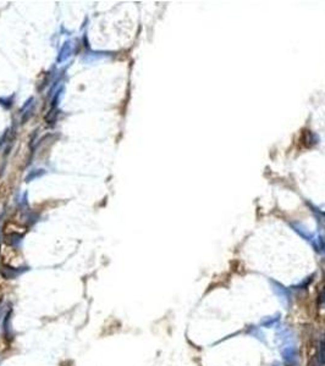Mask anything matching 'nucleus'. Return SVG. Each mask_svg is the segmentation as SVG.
<instances>
[{
	"label": "nucleus",
	"instance_id": "f257e3e1",
	"mask_svg": "<svg viewBox=\"0 0 325 366\" xmlns=\"http://www.w3.org/2000/svg\"><path fill=\"white\" fill-rule=\"evenodd\" d=\"M270 285H271V288H273L274 293L276 294V297H278L279 300L281 302V304H283L284 307H288L290 300H291L290 290H288L285 286L281 285V283L276 282V281L270 280Z\"/></svg>",
	"mask_w": 325,
	"mask_h": 366
},
{
	"label": "nucleus",
	"instance_id": "f03ea898",
	"mask_svg": "<svg viewBox=\"0 0 325 366\" xmlns=\"http://www.w3.org/2000/svg\"><path fill=\"white\" fill-rule=\"evenodd\" d=\"M291 227H292L293 231H295L296 233L300 234V236L302 237L303 239H305L307 242H309L310 244L314 242L315 237H317L314 233H310V232L308 231L307 227H305L303 225L298 224V222H292V224H291Z\"/></svg>",
	"mask_w": 325,
	"mask_h": 366
},
{
	"label": "nucleus",
	"instance_id": "7ed1b4c3",
	"mask_svg": "<svg viewBox=\"0 0 325 366\" xmlns=\"http://www.w3.org/2000/svg\"><path fill=\"white\" fill-rule=\"evenodd\" d=\"M11 315H13V310H9L8 312H6L5 315V319H4V324H3V331H4V336L6 337V339H13L14 337V329H13V324H11V321H13V317H11Z\"/></svg>",
	"mask_w": 325,
	"mask_h": 366
},
{
	"label": "nucleus",
	"instance_id": "20e7f679",
	"mask_svg": "<svg viewBox=\"0 0 325 366\" xmlns=\"http://www.w3.org/2000/svg\"><path fill=\"white\" fill-rule=\"evenodd\" d=\"M283 358L285 363L295 364L296 359H297V350L293 347H286L283 350Z\"/></svg>",
	"mask_w": 325,
	"mask_h": 366
},
{
	"label": "nucleus",
	"instance_id": "39448f33",
	"mask_svg": "<svg viewBox=\"0 0 325 366\" xmlns=\"http://www.w3.org/2000/svg\"><path fill=\"white\" fill-rule=\"evenodd\" d=\"M26 270H27V268L22 269V270H20V269L18 270V269H15V268H3L1 269V275H3V277L6 278V280H13V278H15L16 276L25 272Z\"/></svg>",
	"mask_w": 325,
	"mask_h": 366
},
{
	"label": "nucleus",
	"instance_id": "423d86ee",
	"mask_svg": "<svg viewBox=\"0 0 325 366\" xmlns=\"http://www.w3.org/2000/svg\"><path fill=\"white\" fill-rule=\"evenodd\" d=\"M313 248L315 249V250L318 251V253L320 254H325V239L324 237L322 236H317L315 237L314 242L312 243Z\"/></svg>",
	"mask_w": 325,
	"mask_h": 366
},
{
	"label": "nucleus",
	"instance_id": "0eeeda50",
	"mask_svg": "<svg viewBox=\"0 0 325 366\" xmlns=\"http://www.w3.org/2000/svg\"><path fill=\"white\" fill-rule=\"evenodd\" d=\"M280 320V314H275L274 316H266L264 317L263 320H262V326L264 327H271L274 324H276V322Z\"/></svg>",
	"mask_w": 325,
	"mask_h": 366
},
{
	"label": "nucleus",
	"instance_id": "6e6552de",
	"mask_svg": "<svg viewBox=\"0 0 325 366\" xmlns=\"http://www.w3.org/2000/svg\"><path fill=\"white\" fill-rule=\"evenodd\" d=\"M318 358H319V361L322 365L325 364V339H323V342L320 343V348H319V353H318Z\"/></svg>",
	"mask_w": 325,
	"mask_h": 366
},
{
	"label": "nucleus",
	"instance_id": "1a4fd4ad",
	"mask_svg": "<svg viewBox=\"0 0 325 366\" xmlns=\"http://www.w3.org/2000/svg\"><path fill=\"white\" fill-rule=\"evenodd\" d=\"M249 334H252V336H253V337H254V338H258V339H259V341L264 342V338H263V337H264V334H263V333H262V332H261V329H259V328H257V327H253V328H252V329H251V331H249Z\"/></svg>",
	"mask_w": 325,
	"mask_h": 366
},
{
	"label": "nucleus",
	"instance_id": "9d476101",
	"mask_svg": "<svg viewBox=\"0 0 325 366\" xmlns=\"http://www.w3.org/2000/svg\"><path fill=\"white\" fill-rule=\"evenodd\" d=\"M320 212H322L323 215H325V205H324V207H323V210H320Z\"/></svg>",
	"mask_w": 325,
	"mask_h": 366
}]
</instances>
